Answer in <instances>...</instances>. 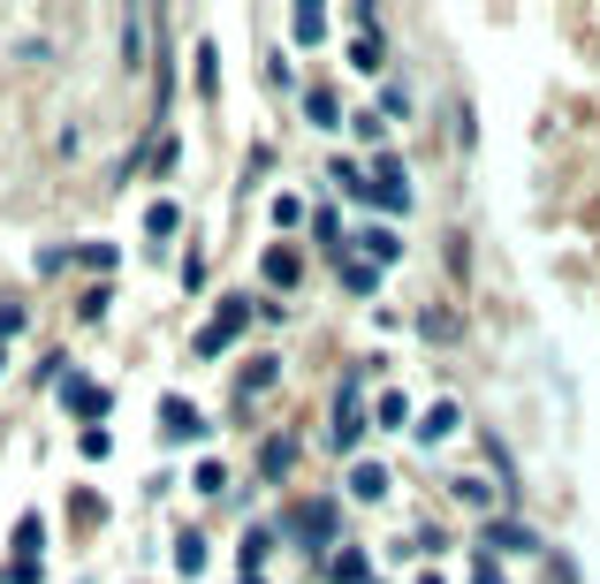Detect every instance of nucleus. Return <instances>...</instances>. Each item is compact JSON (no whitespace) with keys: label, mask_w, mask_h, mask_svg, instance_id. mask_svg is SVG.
Returning <instances> with one entry per match:
<instances>
[{"label":"nucleus","mask_w":600,"mask_h":584,"mask_svg":"<svg viewBox=\"0 0 600 584\" xmlns=\"http://www.w3.org/2000/svg\"><path fill=\"white\" fill-rule=\"evenodd\" d=\"M373 175H381V212H411V182H403V160H395V152H381V160H373Z\"/></svg>","instance_id":"nucleus-4"},{"label":"nucleus","mask_w":600,"mask_h":584,"mask_svg":"<svg viewBox=\"0 0 600 584\" xmlns=\"http://www.w3.org/2000/svg\"><path fill=\"white\" fill-rule=\"evenodd\" d=\"M244 319H252V296H228V304H220V319L198 334V357H220V349L236 342V327H244Z\"/></svg>","instance_id":"nucleus-2"},{"label":"nucleus","mask_w":600,"mask_h":584,"mask_svg":"<svg viewBox=\"0 0 600 584\" xmlns=\"http://www.w3.org/2000/svg\"><path fill=\"white\" fill-rule=\"evenodd\" d=\"M479 584H502V570H494V562H486V570H479Z\"/></svg>","instance_id":"nucleus-21"},{"label":"nucleus","mask_w":600,"mask_h":584,"mask_svg":"<svg viewBox=\"0 0 600 584\" xmlns=\"http://www.w3.org/2000/svg\"><path fill=\"white\" fill-rule=\"evenodd\" d=\"M258 274H266L274 289H297V274H304V266H297V250H289V244H274L266 258H258Z\"/></svg>","instance_id":"nucleus-7"},{"label":"nucleus","mask_w":600,"mask_h":584,"mask_svg":"<svg viewBox=\"0 0 600 584\" xmlns=\"http://www.w3.org/2000/svg\"><path fill=\"white\" fill-rule=\"evenodd\" d=\"M160 433H168V441H198V433H206V417L190 410L183 395H168V403H160Z\"/></svg>","instance_id":"nucleus-6"},{"label":"nucleus","mask_w":600,"mask_h":584,"mask_svg":"<svg viewBox=\"0 0 600 584\" xmlns=\"http://www.w3.org/2000/svg\"><path fill=\"white\" fill-rule=\"evenodd\" d=\"M145 228H153V236H175V206H168V198H160V206L145 212Z\"/></svg>","instance_id":"nucleus-18"},{"label":"nucleus","mask_w":600,"mask_h":584,"mask_svg":"<svg viewBox=\"0 0 600 584\" xmlns=\"http://www.w3.org/2000/svg\"><path fill=\"white\" fill-rule=\"evenodd\" d=\"M297 463V441H266V478H282Z\"/></svg>","instance_id":"nucleus-14"},{"label":"nucleus","mask_w":600,"mask_h":584,"mask_svg":"<svg viewBox=\"0 0 600 584\" xmlns=\"http://www.w3.org/2000/svg\"><path fill=\"white\" fill-rule=\"evenodd\" d=\"M175 562H183V577H198V562H206V540H198V532H183V540H175Z\"/></svg>","instance_id":"nucleus-12"},{"label":"nucleus","mask_w":600,"mask_h":584,"mask_svg":"<svg viewBox=\"0 0 600 584\" xmlns=\"http://www.w3.org/2000/svg\"><path fill=\"white\" fill-rule=\"evenodd\" d=\"M289 31H297V46H319V39H327V8H297Z\"/></svg>","instance_id":"nucleus-10"},{"label":"nucleus","mask_w":600,"mask_h":584,"mask_svg":"<svg viewBox=\"0 0 600 584\" xmlns=\"http://www.w3.org/2000/svg\"><path fill=\"white\" fill-rule=\"evenodd\" d=\"M350 61H357V69H373V61H381V31H365V39L350 46Z\"/></svg>","instance_id":"nucleus-16"},{"label":"nucleus","mask_w":600,"mask_h":584,"mask_svg":"<svg viewBox=\"0 0 600 584\" xmlns=\"http://www.w3.org/2000/svg\"><path fill=\"white\" fill-rule=\"evenodd\" d=\"M107 448H115V441H107L99 425H85V441H77V456H91V463H99V456H107Z\"/></svg>","instance_id":"nucleus-17"},{"label":"nucleus","mask_w":600,"mask_h":584,"mask_svg":"<svg viewBox=\"0 0 600 584\" xmlns=\"http://www.w3.org/2000/svg\"><path fill=\"white\" fill-rule=\"evenodd\" d=\"M16 562H39V516L16 524Z\"/></svg>","instance_id":"nucleus-13"},{"label":"nucleus","mask_w":600,"mask_h":584,"mask_svg":"<svg viewBox=\"0 0 600 584\" xmlns=\"http://www.w3.org/2000/svg\"><path fill=\"white\" fill-rule=\"evenodd\" d=\"M373 570H365V554H335V584H365Z\"/></svg>","instance_id":"nucleus-15"},{"label":"nucleus","mask_w":600,"mask_h":584,"mask_svg":"<svg viewBox=\"0 0 600 584\" xmlns=\"http://www.w3.org/2000/svg\"><path fill=\"white\" fill-rule=\"evenodd\" d=\"M365 258H381V266H395V258H403V244H395L387 228H365Z\"/></svg>","instance_id":"nucleus-11"},{"label":"nucleus","mask_w":600,"mask_h":584,"mask_svg":"<svg viewBox=\"0 0 600 584\" xmlns=\"http://www.w3.org/2000/svg\"><path fill=\"white\" fill-rule=\"evenodd\" d=\"M449 433H456V403H433V410L419 417V441L433 448V441H449Z\"/></svg>","instance_id":"nucleus-8"},{"label":"nucleus","mask_w":600,"mask_h":584,"mask_svg":"<svg viewBox=\"0 0 600 584\" xmlns=\"http://www.w3.org/2000/svg\"><path fill=\"white\" fill-rule=\"evenodd\" d=\"M23 327V304H0V334H16Z\"/></svg>","instance_id":"nucleus-20"},{"label":"nucleus","mask_w":600,"mask_h":584,"mask_svg":"<svg viewBox=\"0 0 600 584\" xmlns=\"http://www.w3.org/2000/svg\"><path fill=\"white\" fill-rule=\"evenodd\" d=\"M335 532H343V508H335V501H312V508L297 516V540L304 546H327Z\"/></svg>","instance_id":"nucleus-3"},{"label":"nucleus","mask_w":600,"mask_h":584,"mask_svg":"<svg viewBox=\"0 0 600 584\" xmlns=\"http://www.w3.org/2000/svg\"><path fill=\"white\" fill-rule=\"evenodd\" d=\"M350 494H357V501H381L387 494V471H381V463H357V471H350Z\"/></svg>","instance_id":"nucleus-9"},{"label":"nucleus","mask_w":600,"mask_h":584,"mask_svg":"<svg viewBox=\"0 0 600 584\" xmlns=\"http://www.w3.org/2000/svg\"><path fill=\"white\" fill-rule=\"evenodd\" d=\"M357 433H365V395H357V379H343L335 387V456L357 448Z\"/></svg>","instance_id":"nucleus-1"},{"label":"nucleus","mask_w":600,"mask_h":584,"mask_svg":"<svg viewBox=\"0 0 600 584\" xmlns=\"http://www.w3.org/2000/svg\"><path fill=\"white\" fill-rule=\"evenodd\" d=\"M61 403H69V410L85 417V425H99V417H107V403H115V395H107V387H91V379H69V387H61Z\"/></svg>","instance_id":"nucleus-5"},{"label":"nucleus","mask_w":600,"mask_h":584,"mask_svg":"<svg viewBox=\"0 0 600 584\" xmlns=\"http://www.w3.org/2000/svg\"><path fill=\"white\" fill-rule=\"evenodd\" d=\"M486 540H494V546H532V532H524V524H494Z\"/></svg>","instance_id":"nucleus-19"}]
</instances>
